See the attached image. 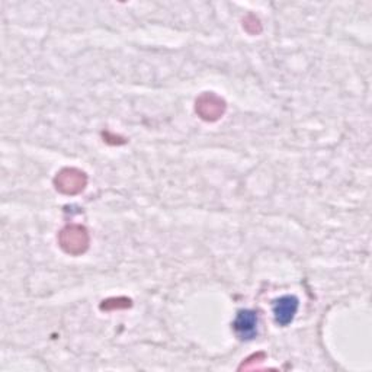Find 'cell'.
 Wrapping results in <instances>:
<instances>
[{"instance_id":"1","label":"cell","mask_w":372,"mask_h":372,"mask_svg":"<svg viewBox=\"0 0 372 372\" xmlns=\"http://www.w3.org/2000/svg\"><path fill=\"white\" fill-rule=\"evenodd\" d=\"M89 236L83 227L80 225H68L60 235L61 247L70 254H79L87 249Z\"/></svg>"},{"instance_id":"2","label":"cell","mask_w":372,"mask_h":372,"mask_svg":"<svg viewBox=\"0 0 372 372\" xmlns=\"http://www.w3.org/2000/svg\"><path fill=\"white\" fill-rule=\"evenodd\" d=\"M85 185H86L85 173L76 169H64L56 178L57 190L67 195H73L83 191Z\"/></svg>"},{"instance_id":"3","label":"cell","mask_w":372,"mask_h":372,"mask_svg":"<svg viewBox=\"0 0 372 372\" xmlns=\"http://www.w3.org/2000/svg\"><path fill=\"white\" fill-rule=\"evenodd\" d=\"M225 104L221 98L216 97L214 93H204L197 101V112L205 121H216L224 113Z\"/></svg>"},{"instance_id":"4","label":"cell","mask_w":372,"mask_h":372,"mask_svg":"<svg viewBox=\"0 0 372 372\" xmlns=\"http://www.w3.org/2000/svg\"><path fill=\"white\" fill-rule=\"evenodd\" d=\"M299 301L294 295H284L273 302V316L279 326H288L295 318Z\"/></svg>"},{"instance_id":"5","label":"cell","mask_w":372,"mask_h":372,"mask_svg":"<svg viewBox=\"0 0 372 372\" xmlns=\"http://www.w3.org/2000/svg\"><path fill=\"white\" fill-rule=\"evenodd\" d=\"M232 329L242 340H252L258 335V316L252 310H240L232 323Z\"/></svg>"}]
</instances>
